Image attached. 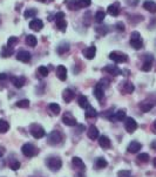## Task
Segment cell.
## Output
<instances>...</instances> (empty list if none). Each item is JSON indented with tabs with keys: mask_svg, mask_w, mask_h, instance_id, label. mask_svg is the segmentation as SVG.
<instances>
[{
	"mask_svg": "<svg viewBox=\"0 0 156 177\" xmlns=\"http://www.w3.org/2000/svg\"><path fill=\"white\" fill-rule=\"evenodd\" d=\"M130 46L135 49H141L143 47V40L141 38V34L136 31L130 34Z\"/></svg>",
	"mask_w": 156,
	"mask_h": 177,
	"instance_id": "6da1fadb",
	"label": "cell"
},
{
	"mask_svg": "<svg viewBox=\"0 0 156 177\" xmlns=\"http://www.w3.org/2000/svg\"><path fill=\"white\" fill-rule=\"evenodd\" d=\"M29 131H31V135H32L34 139H42L43 136L46 135L45 129H43L40 124H37V123L31 124Z\"/></svg>",
	"mask_w": 156,
	"mask_h": 177,
	"instance_id": "7a4b0ae2",
	"label": "cell"
},
{
	"mask_svg": "<svg viewBox=\"0 0 156 177\" xmlns=\"http://www.w3.org/2000/svg\"><path fill=\"white\" fill-rule=\"evenodd\" d=\"M47 166L52 171H58L62 166V161L60 160V157H58V156L49 157L48 160H47Z\"/></svg>",
	"mask_w": 156,
	"mask_h": 177,
	"instance_id": "3957f363",
	"label": "cell"
},
{
	"mask_svg": "<svg viewBox=\"0 0 156 177\" xmlns=\"http://www.w3.org/2000/svg\"><path fill=\"white\" fill-rule=\"evenodd\" d=\"M109 59L113 60L114 62H118V64H123V62L128 61V55L122 52H118V51H114L109 54Z\"/></svg>",
	"mask_w": 156,
	"mask_h": 177,
	"instance_id": "277c9868",
	"label": "cell"
},
{
	"mask_svg": "<svg viewBox=\"0 0 156 177\" xmlns=\"http://www.w3.org/2000/svg\"><path fill=\"white\" fill-rule=\"evenodd\" d=\"M21 151L22 154L25 156H27V157H33L34 155L38 154V148L35 145L31 144V143H26V144L22 145Z\"/></svg>",
	"mask_w": 156,
	"mask_h": 177,
	"instance_id": "5b68a950",
	"label": "cell"
},
{
	"mask_svg": "<svg viewBox=\"0 0 156 177\" xmlns=\"http://www.w3.org/2000/svg\"><path fill=\"white\" fill-rule=\"evenodd\" d=\"M47 141H48V144H51V145L59 144L60 142L62 141V135H61V133L58 131V130H53V131L48 135Z\"/></svg>",
	"mask_w": 156,
	"mask_h": 177,
	"instance_id": "8992f818",
	"label": "cell"
},
{
	"mask_svg": "<svg viewBox=\"0 0 156 177\" xmlns=\"http://www.w3.org/2000/svg\"><path fill=\"white\" fill-rule=\"evenodd\" d=\"M124 128L129 134H133L135 130L137 129V122L133 117H126V120H124Z\"/></svg>",
	"mask_w": 156,
	"mask_h": 177,
	"instance_id": "52a82bcc",
	"label": "cell"
},
{
	"mask_svg": "<svg viewBox=\"0 0 156 177\" xmlns=\"http://www.w3.org/2000/svg\"><path fill=\"white\" fill-rule=\"evenodd\" d=\"M62 122H64L66 126H69V127H74V126L78 124L75 117H74L70 113H68V112L64 114V116H62Z\"/></svg>",
	"mask_w": 156,
	"mask_h": 177,
	"instance_id": "ba28073f",
	"label": "cell"
},
{
	"mask_svg": "<svg viewBox=\"0 0 156 177\" xmlns=\"http://www.w3.org/2000/svg\"><path fill=\"white\" fill-rule=\"evenodd\" d=\"M29 28L32 31H35V32H40L43 28V21L41 19H33L32 21L29 22Z\"/></svg>",
	"mask_w": 156,
	"mask_h": 177,
	"instance_id": "9c48e42d",
	"label": "cell"
},
{
	"mask_svg": "<svg viewBox=\"0 0 156 177\" xmlns=\"http://www.w3.org/2000/svg\"><path fill=\"white\" fill-rule=\"evenodd\" d=\"M16 59L19 61H21V62H29L31 59H32V55L27 51H20L16 54Z\"/></svg>",
	"mask_w": 156,
	"mask_h": 177,
	"instance_id": "30bf717a",
	"label": "cell"
},
{
	"mask_svg": "<svg viewBox=\"0 0 156 177\" xmlns=\"http://www.w3.org/2000/svg\"><path fill=\"white\" fill-rule=\"evenodd\" d=\"M103 70L106 72V73H109L110 75L113 76H118V75H121V69L118 68V66H114V64H109V66H106Z\"/></svg>",
	"mask_w": 156,
	"mask_h": 177,
	"instance_id": "8fae6325",
	"label": "cell"
},
{
	"mask_svg": "<svg viewBox=\"0 0 156 177\" xmlns=\"http://www.w3.org/2000/svg\"><path fill=\"white\" fill-rule=\"evenodd\" d=\"M11 82H12V85L14 87H16V88H21V87H24V85H25L26 79H25V76H12Z\"/></svg>",
	"mask_w": 156,
	"mask_h": 177,
	"instance_id": "7c38bea8",
	"label": "cell"
},
{
	"mask_svg": "<svg viewBox=\"0 0 156 177\" xmlns=\"http://www.w3.org/2000/svg\"><path fill=\"white\" fill-rule=\"evenodd\" d=\"M74 96H75L74 91H72V89H69V88H66L65 91H62V99H64V101H65L66 103H69V102L74 99Z\"/></svg>",
	"mask_w": 156,
	"mask_h": 177,
	"instance_id": "4fadbf2b",
	"label": "cell"
},
{
	"mask_svg": "<svg viewBox=\"0 0 156 177\" xmlns=\"http://www.w3.org/2000/svg\"><path fill=\"white\" fill-rule=\"evenodd\" d=\"M87 136L91 139V141H95V139H99V129L95 127V126H91L88 128V131H87Z\"/></svg>",
	"mask_w": 156,
	"mask_h": 177,
	"instance_id": "5bb4252c",
	"label": "cell"
},
{
	"mask_svg": "<svg viewBox=\"0 0 156 177\" xmlns=\"http://www.w3.org/2000/svg\"><path fill=\"white\" fill-rule=\"evenodd\" d=\"M108 14H110L112 16H118L120 13V2H115L113 5H109L107 8Z\"/></svg>",
	"mask_w": 156,
	"mask_h": 177,
	"instance_id": "9a60e30c",
	"label": "cell"
},
{
	"mask_svg": "<svg viewBox=\"0 0 156 177\" xmlns=\"http://www.w3.org/2000/svg\"><path fill=\"white\" fill-rule=\"evenodd\" d=\"M108 118L112 120V121H114V122L123 121V120H126V113H124L123 110H118L116 113H114L113 115H110Z\"/></svg>",
	"mask_w": 156,
	"mask_h": 177,
	"instance_id": "2e32d148",
	"label": "cell"
},
{
	"mask_svg": "<svg viewBox=\"0 0 156 177\" xmlns=\"http://www.w3.org/2000/svg\"><path fill=\"white\" fill-rule=\"evenodd\" d=\"M56 76L61 81H65L67 79V68L65 66H58L56 68Z\"/></svg>",
	"mask_w": 156,
	"mask_h": 177,
	"instance_id": "e0dca14e",
	"label": "cell"
},
{
	"mask_svg": "<svg viewBox=\"0 0 156 177\" xmlns=\"http://www.w3.org/2000/svg\"><path fill=\"white\" fill-rule=\"evenodd\" d=\"M141 148H142V144H141L140 142H137V141H131L130 144L128 145V151H129L130 154H136L137 151L141 150Z\"/></svg>",
	"mask_w": 156,
	"mask_h": 177,
	"instance_id": "ac0fdd59",
	"label": "cell"
},
{
	"mask_svg": "<svg viewBox=\"0 0 156 177\" xmlns=\"http://www.w3.org/2000/svg\"><path fill=\"white\" fill-rule=\"evenodd\" d=\"M143 8L150 13H156V2L153 0H145L143 2Z\"/></svg>",
	"mask_w": 156,
	"mask_h": 177,
	"instance_id": "d6986e66",
	"label": "cell"
},
{
	"mask_svg": "<svg viewBox=\"0 0 156 177\" xmlns=\"http://www.w3.org/2000/svg\"><path fill=\"white\" fill-rule=\"evenodd\" d=\"M95 54H96V48L94 47V46H91V47H88L83 51V55H85V58L88 60H91L95 58Z\"/></svg>",
	"mask_w": 156,
	"mask_h": 177,
	"instance_id": "ffe728a7",
	"label": "cell"
},
{
	"mask_svg": "<svg viewBox=\"0 0 156 177\" xmlns=\"http://www.w3.org/2000/svg\"><path fill=\"white\" fill-rule=\"evenodd\" d=\"M72 163H73V166H75V168L81 169V170H85V168H86L85 163H83V161L81 160L80 157H73L72 158Z\"/></svg>",
	"mask_w": 156,
	"mask_h": 177,
	"instance_id": "44dd1931",
	"label": "cell"
},
{
	"mask_svg": "<svg viewBox=\"0 0 156 177\" xmlns=\"http://www.w3.org/2000/svg\"><path fill=\"white\" fill-rule=\"evenodd\" d=\"M99 144H100V147L107 149V148L110 147V139H108L107 136H105V135H103V136H100V139H99Z\"/></svg>",
	"mask_w": 156,
	"mask_h": 177,
	"instance_id": "7402d4cb",
	"label": "cell"
},
{
	"mask_svg": "<svg viewBox=\"0 0 156 177\" xmlns=\"http://www.w3.org/2000/svg\"><path fill=\"white\" fill-rule=\"evenodd\" d=\"M85 116H86V118H93V117H95V116H97V112L91 107V106H88V107L86 108Z\"/></svg>",
	"mask_w": 156,
	"mask_h": 177,
	"instance_id": "603a6c76",
	"label": "cell"
},
{
	"mask_svg": "<svg viewBox=\"0 0 156 177\" xmlns=\"http://www.w3.org/2000/svg\"><path fill=\"white\" fill-rule=\"evenodd\" d=\"M78 103H79V106H80L81 108H85V109L89 106L88 99H87L85 95H80V96L78 97Z\"/></svg>",
	"mask_w": 156,
	"mask_h": 177,
	"instance_id": "cb8c5ba5",
	"label": "cell"
},
{
	"mask_svg": "<svg viewBox=\"0 0 156 177\" xmlns=\"http://www.w3.org/2000/svg\"><path fill=\"white\" fill-rule=\"evenodd\" d=\"M13 53H14L13 48L8 47V46H5V47H2V49H1V56L2 58H10Z\"/></svg>",
	"mask_w": 156,
	"mask_h": 177,
	"instance_id": "d4e9b609",
	"label": "cell"
},
{
	"mask_svg": "<svg viewBox=\"0 0 156 177\" xmlns=\"http://www.w3.org/2000/svg\"><path fill=\"white\" fill-rule=\"evenodd\" d=\"M55 24H56V27H58L59 31L65 32L66 27H67V22H66L65 19H56V20H55Z\"/></svg>",
	"mask_w": 156,
	"mask_h": 177,
	"instance_id": "484cf974",
	"label": "cell"
},
{
	"mask_svg": "<svg viewBox=\"0 0 156 177\" xmlns=\"http://www.w3.org/2000/svg\"><path fill=\"white\" fill-rule=\"evenodd\" d=\"M107 166H108L107 161L103 157H99L96 161H95V168L96 169H102V168H106Z\"/></svg>",
	"mask_w": 156,
	"mask_h": 177,
	"instance_id": "4316f807",
	"label": "cell"
},
{
	"mask_svg": "<svg viewBox=\"0 0 156 177\" xmlns=\"http://www.w3.org/2000/svg\"><path fill=\"white\" fill-rule=\"evenodd\" d=\"M8 129H10L8 122L5 121V120H1V118H0V133H1V134H5V133L8 131Z\"/></svg>",
	"mask_w": 156,
	"mask_h": 177,
	"instance_id": "83f0119b",
	"label": "cell"
},
{
	"mask_svg": "<svg viewBox=\"0 0 156 177\" xmlns=\"http://www.w3.org/2000/svg\"><path fill=\"white\" fill-rule=\"evenodd\" d=\"M26 43L29 46V47H35L37 43H38V40L34 35H27L26 38Z\"/></svg>",
	"mask_w": 156,
	"mask_h": 177,
	"instance_id": "f1b7e54d",
	"label": "cell"
},
{
	"mask_svg": "<svg viewBox=\"0 0 156 177\" xmlns=\"http://www.w3.org/2000/svg\"><path fill=\"white\" fill-rule=\"evenodd\" d=\"M69 51V43L68 42H62L59 45V47H58V53L59 54H64L66 52H68Z\"/></svg>",
	"mask_w": 156,
	"mask_h": 177,
	"instance_id": "f546056e",
	"label": "cell"
},
{
	"mask_svg": "<svg viewBox=\"0 0 156 177\" xmlns=\"http://www.w3.org/2000/svg\"><path fill=\"white\" fill-rule=\"evenodd\" d=\"M151 61H153V58H148V59H147V58H145V64H142V70H143V72H149V70L151 69Z\"/></svg>",
	"mask_w": 156,
	"mask_h": 177,
	"instance_id": "4dcf8cb0",
	"label": "cell"
},
{
	"mask_svg": "<svg viewBox=\"0 0 156 177\" xmlns=\"http://www.w3.org/2000/svg\"><path fill=\"white\" fill-rule=\"evenodd\" d=\"M49 110L54 114V115H59L60 114V110H61V108L58 103H49Z\"/></svg>",
	"mask_w": 156,
	"mask_h": 177,
	"instance_id": "1f68e13d",
	"label": "cell"
},
{
	"mask_svg": "<svg viewBox=\"0 0 156 177\" xmlns=\"http://www.w3.org/2000/svg\"><path fill=\"white\" fill-rule=\"evenodd\" d=\"M37 13H38V11L35 8H29V10H26V11L24 12V16L26 19H29V18H34V16L37 15Z\"/></svg>",
	"mask_w": 156,
	"mask_h": 177,
	"instance_id": "d6a6232c",
	"label": "cell"
},
{
	"mask_svg": "<svg viewBox=\"0 0 156 177\" xmlns=\"http://www.w3.org/2000/svg\"><path fill=\"white\" fill-rule=\"evenodd\" d=\"M151 108H153L151 103H148V102H141L140 103V109L143 113H148L149 110H151Z\"/></svg>",
	"mask_w": 156,
	"mask_h": 177,
	"instance_id": "836d02e7",
	"label": "cell"
},
{
	"mask_svg": "<svg viewBox=\"0 0 156 177\" xmlns=\"http://www.w3.org/2000/svg\"><path fill=\"white\" fill-rule=\"evenodd\" d=\"M94 96L96 97V100H102L103 99V89L101 87H95V89H94Z\"/></svg>",
	"mask_w": 156,
	"mask_h": 177,
	"instance_id": "e575fe53",
	"label": "cell"
},
{
	"mask_svg": "<svg viewBox=\"0 0 156 177\" xmlns=\"http://www.w3.org/2000/svg\"><path fill=\"white\" fill-rule=\"evenodd\" d=\"M76 4L79 8H86L91 4V0H76Z\"/></svg>",
	"mask_w": 156,
	"mask_h": 177,
	"instance_id": "d590c367",
	"label": "cell"
},
{
	"mask_svg": "<svg viewBox=\"0 0 156 177\" xmlns=\"http://www.w3.org/2000/svg\"><path fill=\"white\" fill-rule=\"evenodd\" d=\"M16 104V107H19V108H28V107H29V100L24 99V100L18 101Z\"/></svg>",
	"mask_w": 156,
	"mask_h": 177,
	"instance_id": "8d00e7d4",
	"label": "cell"
},
{
	"mask_svg": "<svg viewBox=\"0 0 156 177\" xmlns=\"http://www.w3.org/2000/svg\"><path fill=\"white\" fill-rule=\"evenodd\" d=\"M105 16H106V13L103 11H97L96 14H95V21L96 22H102L103 19H105Z\"/></svg>",
	"mask_w": 156,
	"mask_h": 177,
	"instance_id": "74e56055",
	"label": "cell"
},
{
	"mask_svg": "<svg viewBox=\"0 0 156 177\" xmlns=\"http://www.w3.org/2000/svg\"><path fill=\"white\" fill-rule=\"evenodd\" d=\"M38 73L40 76H42V77H46V76L48 75V68L47 67H45V66H40L38 68Z\"/></svg>",
	"mask_w": 156,
	"mask_h": 177,
	"instance_id": "f35d334b",
	"label": "cell"
},
{
	"mask_svg": "<svg viewBox=\"0 0 156 177\" xmlns=\"http://www.w3.org/2000/svg\"><path fill=\"white\" fill-rule=\"evenodd\" d=\"M124 91L128 93V94H131L134 91V86H133L131 82H126L124 83Z\"/></svg>",
	"mask_w": 156,
	"mask_h": 177,
	"instance_id": "ab89813d",
	"label": "cell"
},
{
	"mask_svg": "<svg viewBox=\"0 0 156 177\" xmlns=\"http://www.w3.org/2000/svg\"><path fill=\"white\" fill-rule=\"evenodd\" d=\"M137 160L142 163H147V162L149 161V155L147 154V153H143V154H140V155L137 156Z\"/></svg>",
	"mask_w": 156,
	"mask_h": 177,
	"instance_id": "60d3db41",
	"label": "cell"
},
{
	"mask_svg": "<svg viewBox=\"0 0 156 177\" xmlns=\"http://www.w3.org/2000/svg\"><path fill=\"white\" fill-rule=\"evenodd\" d=\"M16 43H18V38L16 37H11V38L8 39V41H7V46L8 47H13Z\"/></svg>",
	"mask_w": 156,
	"mask_h": 177,
	"instance_id": "b9f144b4",
	"label": "cell"
},
{
	"mask_svg": "<svg viewBox=\"0 0 156 177\" xmlns=\"http://www.w3.org/2000/svg\"><path fill=\"white\" fill-rule=\"evenodd\" d=\"M10 166H11L12 170L16 171V170H18V169L20 168V162H19V161H13V162L11 163V164H10Z\"/></svg>",
	"mask_w": 156,
	"mask_h": 177,
	"instance_id": "7bdbcfd3",
	"label": "cell"
},
{
	"mask_svg": "<svg viewBox=\"0 0 156 177\" xmlns=\"http://www.w3.org/2000/svg\"><path fill=\"white\" fill-rule=\"evenodd\" d=\"M116 29L120 31V32H123L124 31V24L123 22H118V24H116Z\"/></svg>",
	"mask_w": 156,
	"mask_h": 177,
	"instance_id": "ee69618b",
	"label": "cell"
},
{
	"mask_svg": "<svg viewBox=\"0 0 156 177\" xmlns=\"http://www.w3.org/2000/svg\"><path fill=\"white\" fill-rule=\"evenodd\" d=\"M65 18V13L64 12H58L56 14H55V16H54V19L56 20V19H64Z\"/></svg>",
	"mask_w": 156,
	"mask_h": 177,
	"instance_id": "f6af8a7d",
	"label": "cell"
},
{
	"mask_svg": "<svg viewBox=\"0 0 156 177\" xmlns=\"http://www.w3.org/2000/svg\"><path fill=\"white\" fill-rule=\"evenodd\" d=\"M129 174H130L129 171H120L118 175V177H124V176H129Z\"/></svg>",
	"mask_w": 156,
	"mask_h": 177,
	"instance_id": "bcb514c9",
	"label": "cell"
},
{
	"mask_svg": "<svg viewBox=\"0 0 156 177\" xmlns=\"http://www.w3.org/2000/svg\"><path fill=\"white\" fill-rule=\"evenodd\" d=\"M7 79V74L5 73H0V80H6Z\"/></svg>",
	"mask_w": 156,
	"mask_h": 177,
	"instance_id": "7dc6e473",
	"label": "cell"
},
{
	"mask_svg": "<svg viewBox=\"0 0 156 177\" xmlns=\"http://www.w3.org/2000/svg\"><path fill=\"white\" fill-rule=\"evenodd\" d=\"M4 153H5V150H4V148H0V157H2V155H4Z\"/></svg>",
	"mask_w": 156,
	"mask_h": 177,
	"instance_id": "c3c4849f",
	"label": "cell"
},
{
	"mask_svg": "<svg viewBox=\"0 0 156 177\" xmlns=\"http://www.w3.org/2000/svg\"><path fill=\"white\" fill-rule=\"evenodd\" d=\"M153 166H154L156 168V157L154 158V161H153Z\"/></svg>",
	"mask_w": 156,
	"mask_h": 177,
	"instance_id": "681fc988",
	"label": "cell"
},
{
	"mask_svg": "<svg viewBox=\"0 0 156 177\" xmlns=\"http://www.w3.org/2000/svg\"><path fill=\"white\" fill-rule=\"evenodd\" d=\"M154 128L156 129V121H155V122H154Z\"/></svg>",
	"mask_w": 156,
	"mask_h": 177,
	"instance_id": "f907efd6",
	"label": "cell"
},
{
	"mask_svg": "<svg viewBox=\"0 0 156 177\" xmlns=\"http://www.w3.org/2000/svg\"><path fill=\"white\" fill-rule=\"evenodd\" d=\"M38 1H40V2H43V1H46V0H38Z\"/></svg>",
	"mask_w": 156,
	"mask_h": 177,
	"instance_id": "816d5d0a",
	"label": "cell"
}]
</instances>
